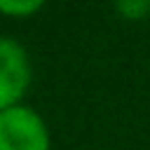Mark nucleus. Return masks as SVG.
Wrapping results in <instances>:
<instances>
[{
	"label": "nucleus",
	"mask_w": 150,
	"mask_h": 150,
	"mask_svg": "<svg viewBox=\"0 0 150 150\" xmlns=\"http://www.w3.org/2000/svg\"><path fill=\"white\" fill-rule=\"evenodd\" d=\"M45 0H0V12L9 16H28L42 7Z\"/></svg>",
	"instance_id": "obj_3"
},
{
	"label": "nucleus",
	"mask_w": 150,
	"mask_h": 150,
	"mask_svg": "<svg viewBox=\"0 0 150 150\" xmlns=\"http://www.w3.org/2000/svg\"><path fill=\"white\" fill-rule=\"evenodd\" d=\"M30 82V66L23 47L0 38V110L16 105Z\"/></svg>",
	"instance_id": "obj_2"
},
{
	"label": "nucleus",
	"mask_w": 150,
	"mask_h": 150,
	"mask_svg": "<svg viewBox=\"0 0 150 150\" xmlns=\"http://www.w3.org/2000/svg\"><path fill=\"white\" fill-rule=\"evenodd\" d=\"M148 5H150V0H122V2H120L122 12H124L129 19H138L141 14H145Z\"/></svg>",
	"instance_id": "obj_4"
},
{
	"label": "nucleus",
	"mask_w": 150,
	"mask_h": 150,
	"mask_svg": "<svg viewBox=\"0 0 150 150\" xmlns=\"http://www.w3.org/2000/svg\"><path fill=\"white\" fill-rule=\"evenodd\" d=\"M0 150H49L47 124L23 105L0 110Z\"/></svg>",
	"instance_id": "obj_1"
}]
</instances>
